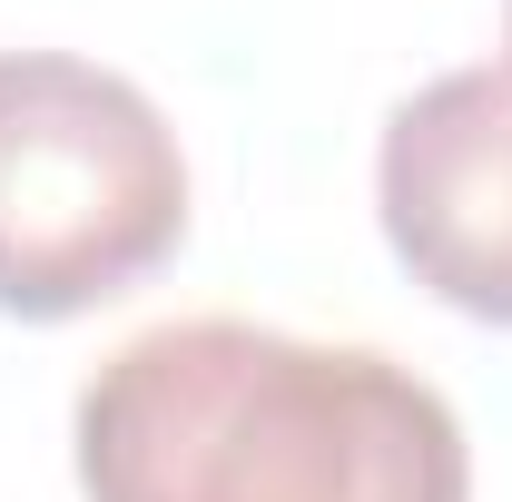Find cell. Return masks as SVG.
Returning <instances> with one entry per match:
<instances>
[{
    "label": "cell",
    "mask_w": 512,
    "mask_h": 502,
    "mask_svg": "<svg viewBox=\"0 0 512 502\" xmlns=\"http://www.w3.org/2000/svg\"><path fill=\"white\" fill-rule=\"evenodd\" d=\"M89 502H473L463 424L375 345L237 315L128 335L79 384Z\"/></svg>",
    "instance_id": "1"
},
{
    "label": "cell",
    "mask_w": 512,
    "mask_h": 502,
    "mask_svg": "<svg viewBox=\"0 0 512 502\" xmlns=\"http://www.w3.org/2000/svg\"><path fill=\"white\" fill-rule=\"evenodd\" d=\"M188 237V158L158 99L69 50H0V315L69 325Z\"/></svg>",
    "instance_id": "2"
},
{
    "label": "cell",
    "mask_w": 512,
    "mask_h": 502,
    "mask_svg": "<svg viewBox=\"0 0 512 502\" xmlns=\"http://www.w3.org/2000/svg\"><path fill=\"white\" fill-rule=\"evenodd\" d=\"M375 207L414 286L512 325V69H444L384 119Z\"/></svg>",
    "instance_id": "3"
},
{
    "label": "cell",
    "mask_w": 512,
    "mask_h": 502,
    "mask_svg": "<svg viewBox=\"0 0 512 502\" xmlns=\"http://www.w3.org/2000/svg\"><path fill=\"white\" fill-rule=\"evenodd\" d=\"M503 50H512V0H503ZM503 69H512V60H503Z\"/></svg>",
    "instance_id": "4"
}]
</instances>
